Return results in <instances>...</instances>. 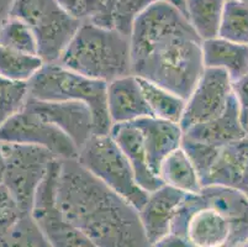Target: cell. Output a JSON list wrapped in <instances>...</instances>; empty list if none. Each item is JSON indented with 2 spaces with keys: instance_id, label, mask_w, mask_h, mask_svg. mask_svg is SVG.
Returning a JSON list of instances; mask_svg holds the SVG:
<instances>
[{
  "instance_id": "cell-1",
  "label": "cell",
  "mask_w": 248,
  "mask_h": 247,
  "mask_svg": "<svg viewBox=\"0 0 248 247\" xmlns=\"http://www.w3.org/2000/svg\"><path fill=\"white\" fill-rule=\"evenodd\" d=\"M202 44L182 9L166 0L153 3L132 24V74L186 100L205 69Z\"/></svg>"
},
{
  "instance_id": "cell-2",
  "label": "cell",
  "mask_w": 248,
  "mask_h": 247,
  "mask_svg": "<svg viewBox=\"0 0 248 247\" xmlns=\"http://www.w3.org/2000/svg\"><path fill=\"white\" fill-rule=\"evenodd\" d=\"M57 203L66 220L95 247L148 246L139 210L77 158L61 160Z\"/></svg>"
},
{
  "instance_id": "cell-3",
  "label": "cell",
  "mask_w": 248,
  "mask_h": 247,
  "mask_svg": "<svg viewBox=\"0 0 248 247\" xmlns=\"http://www.w3.org/2000/svg\"><path fill=\"white\" fill-rule=\"evenodd\" d=\"M194 247L246 246L248 242V197L225 185H204L186 194L173 219L170 232Z\"/></svg>"
},
{
  "instance_id": "cell-4",
  "label": "cell",
  "mask_w": 248,
  "mask_h": 247,
  "mask_svg": "<svg viewBox=\"0 0 248 247\" xmlns=\"http://www.w3.org/2000/svg\"><path fill=\"white\" fill-rule=\"evenodd\" d=\"M57 62L77 73L109 83L132 74L130 36L114 27L82 21Z\"/></svg>"
},
{
  "instance_id": "cell-5",
  "label": "cell",
  "mask_w": 248,
  "mask_h": 247,
  "mask_svg": "<svg viewBox=\"0 0 248 247\" xmlns=\"http://www.w3.org/2000/svg\"><path fill=\"white\" fill-rule=\"evenodd\" d=\"M29 97L40 100H73L87 104L93 113L95 135L112 126L107 105V82L89 78L58 62L44 63L28 82Z\"/></svg>"
},
{
  "instance_id": "cell-6",
  "label": "cell",
  "mask_w": 248,
  "mask_h": 247,
  "mask_svg": "<svg viewBox=\"0 0 248 247\" xmlns=\"http://www.w3.org/2000/svg\"><path fill=\"white\" fill-rule=\"evenodd\" d=\"M9 15L30 27L37 42V54L45 63L60 60L82 24L56 0H13Z\"/></svg>"
},
{
  "instance_id": "cell-7",
  "label": "cell",
  "mask_w": 248,
  "mask_h": 247,
  "mask_svg": "<svg viewBox=\"0 0 248 247\" xmlns=\"http://www.w3.org/2000/svg\"><path fill=\"white\" fill-rule=\"evenodd\" d=\"M77 160L137 210L143 207L148 193L139 185L131 165L110 133L92 136Z\"/></svg>"
},
{
  "instance_id": "cell-8",
  "label": "cell",
  "mask_w": 248,
  "mask_h": 247,
  "mask_svg": "<svg viewBox=\"0 0 248 247\" xmlns=\"http://www.w3.org/2000/svg\"><path fill=\"white\" fill-rule=\"evenodd\" d=\"M1 151L5 163L1 184L19 209L30 213L38 185L58 157L47 148L28 144L1 142Z\"/></svg>"
},
{
  "instance_id": "cell-9",
  "label": "cell",
  "mask_w": 248,
  "mask_h": 247,
  "mask_svg": "<svg viewBox=\"0 0 248 247\" xmlns=\"http://www.w3.org/2000/svg\"><path fill=\"white\" fill-rule=\"evenodd\" d=\"M61 160L53 161L33 198L31 216L37 224L49 246L88 247L90 242L63 216L57 203V180Z\"/></svg>"
},
{
  "instance_id": "cell-10",
  "label": "cell",
  "mask_w": 248,
  "mask_h": 247,
  "mask_svg": "<svg viewBox=\"0 0 248 247\" xmlns=\"http://www.w3.org/2000/svg\"><path fill=\"white\" fill-rule=\"evenodd\" d=\"M0 142L28 144L51 151L60 160L78 157L79 149L62 130L25 105L0 126Z\"/></svg>"
},
{
  "instance_id": "cell-11",
  "label": "cell",
  "mask_w": 248,
  "mask_h": 247,
  "mask_svg": "<svg viewBox=\"0 0 248 247\" xmlns=\"http://www.w3.org/2000/svg\"><path fill=\"white\" fill-rule=\"evenodd\" d=\"M232 97L231 79L220 68H205L186 99L179 126L183 132L218 116Z\"/></svg>"
},
{
  "instance_id": "cell-12",
  "label": "cell",
  "mask_w": 248,
  "mask_h": 247,
  "mask_svg": "<svg viewBox=\"0 0 248 247\" xmlns=\"http://www.w3.org/2000/svg\"><path fill=\"white\" fill-rule=\"evenodd\" d=\"M26 105L68 136L78 149L95 135L93 113L87 104L73 100H40L29 97Z\"/></svg>"
},
{
  "instance_id": "cell-13",
  "label": "cell",
  "mask_w": 248,
  "mask_h": 247,
  "mask_svg": "<svg viewBox=\"0 0 248 247\" xmlns=\"http://www.w3.org/2000/svg\"><path fill=\"white\" fill-rule=\"evenodd\" d=\"M186 196V193L168 184L148 193L147 200L139 210L148 246H157L170 232L173 219Z\"/></svg>"
},
{
  "instance_id": "cell-14",
  "label": "cell",
  "mask_w": 248,
  "mask_h": 247,
  "mask_svg": "<svg viewBox=\"0 0 248 247\" xmlns=\"http://www.w3.org/2000/svg\"><path fill=\"white\" fill-rule=\"evenodd\" d=\"M107 105L112 125L132 122L143 116H153L139 78L134 74L108 83Z\"/></svg>"
},
{
  "instance_id": "cell-15",
  "label": "cell",
  "mask_w": 248,
  "mask_h": 247,
  "mask_svg": "<svg viewBox=\"0 0 248 247\" xmlns=\"http://www.w3.org/2000/svg\"><path fill=\"white\" fill-rule=\"evenodd\" d=\"M132 124L141 132L151 168L158 174L164 158L182 145L183 130L177 122L155 116L140 117Z\"/></svg>"
},
{
  "instance_id": "cell-16",
  "label": "cell",
  "mask_w": 248,
  "mask_h": 247,
  "mask_svg": "<svg viewBox=\"0 0 248 247\" xmlns=\"http://www.w3.org/2000/svg\"><path fill=\"white\" fill-rule=\"evenodd\" d=\"M109 133L121 151L125 153L132 167L135 178L142 189L150 193L164 184L161 177L155 174L151 168L141 132L132 122L114 124Z\"/></svg>"
},
{
  "instance_id": "cell-17",
  "label": "cell",
  "mask_w": 248,
  "mask_h": 247,
  "mask_svg": "<svg viewBox=\"0 0 248 247\" xmlns=\"http://www.w3.org/2000/svg\"><path fill=\"white\" fill-rule=\"evenodd\" d=\"M209 184L241 190L248 187V135L221 146L217 158L204 182V185Z\"/></svg>"
},
{
  "instance_id": "cell-18",
  "label": "cell",
  "mask_w": 248,
  "mask_h": 247,
  "mask_svg": "<svg viewBox=\"0 0 248 247\" xmlns=\"http://www.w3.org/2000/svg\"><path fill=\"white\" fill-rule=\"evenodd\" d=\"M183 135L195 141L225 146L230 142L237 141L247 136L248 131L243 128L241 122L237 101L232 94L226 109L218 116L193 126L189 130L184 131Z\"/></svg>"
},
{
  "instance_id": "cell-19",
  "label": "cell",
  "mask_w": 248,
  "mask_h": 247,
  "mask_svg": "<svg viewBox=\"0 0 248 247\" xmlns=\"http://www.w3.org/2000/svg\"><path fill=\"white\" fill-rule=\"evenodd\" d=\"M202 62L205 68H220L236 81L248 73V45H241L221 37L202 41Z\"/></svg>"
},
{
  "instance_id": "cell-20",
  "label": "cell",
  "mask_w": 248,
  "mask_h": 247,
  "mask_svg": "<svg viewBox=\"0 0 248 247\" xmlns=\"http://www.w3.org/2000/svg\"><path fill=\"white\" fill-rule=\"evenodd\" d=\"M158 174L164 184L186 194H197L202 188L198 171L182 146L164 158Z\"/></svg>"
},
{
  "instance_id": "cell-21",
  "label": "cell",
  "mask_w": 248,
  "mask_h": 247,
  "mask_svg": "<svg viewBox=\"0 0 248 247\" xmlns=\"http://www.w3.org/2000/svg\"><path fill=\"white\" fill-rule=\"evenodd\" d=\"M225 0H186V15L202 41L217 37Z\"/></svg>"
},
{
  "instance_id": "cell-22",
  "label": "cell",
  "mask_w": 248,
  "mask_h": 247,
  "mask_svg": "<svg viewBox=\"0 0 248 247\" xmlns=\"http://www.w3.org/2000/svg\"><path fill=\"white\" fill-rule=\"evenodd\" d=\"M153 116L179 124L186 100L175 93L137 77Z\"/></svg>"
},
{
  "instance_id": "cell-23",
  "label": "cell",
  "mask_w": 248,
  "mask_h": 247,
  "mask_svg": "<svg viewBox=\"0 0 248 247\" xmlns=\"http://www.w3.org/2000/svg\"><path fill=\"white\" fill-rule=\"evenodd\" d=\"M162 0H108L107 10L111 27L124 35L130 36L135 19L142 11L152 5L153 3ZM174 4L186 13V0H166Z\"/></svg>"
},
{
  "instance_id": "cell-24",
  "label": "cell",
  "mask_w": 248,
  "mask_h": 247,
  "mask_svg": "<svg viewBox=\"0 0 248 247\" xmlns=\"http://www.w3.org/2000/svg\"><path fill=\"white\" fill-rule=\"evenodd\" d=\"M44 63L38 54L0 46V76L4 78L16 82H29Z\"/></svg>"
},
{
  "instance_id": "cell-25",
  "label": "cell",
  "mask_w": 248,
  "mask_h": 247,
  "mask_svg": "<svg viewBox=\"0 0 248 247\" xmlns=\"http://www.w3.org/2000/svg\"><path fill=\"white\" fill-rule=\"evenodd\" d=\"M218 37L248 45V5L238 0H225Z\"/></svg>"
},
{
  "instance_id": "cell-26",
  "label": "cell",
  "mask_w": 248,
  "mask_h": 247,
  "mask_svg": "<svg viewBox=\"0 0 248 247\" xmlns=\"http://www.w3.org/2000/svg\"><path fill=\"white\" fill-rule=\"evenodd\" d=\"M0 46L37 54V42L30 27L22 20L10 15L0 25Z\"/></svg>"
},
{
  "instance_id": "cell-27",
  "label": "cell",
  "mask_w": 248,
  "mask_h": 247,
  "mask_svg": "<svg viewBox=\"0 0 248 247\" xmlns=\"http://www.w3.org/2000/svg\"><path fill=\"white\" fill-rule=\"evenodd\" d=\"M3 246L48 247L49 244L31 216V213H22L6 235Z\"/></svg>"
},
{
  "instance_id": "cell-28",
  "label": "cell",
  "mask_w": 248,
  "mask_h": 247,
  "mask_svg": "<svg viewBox=\"0 0 248 247\" xmlns=\"http://www.w3.org/2000/svg\"><path fill=\"white\" fill-rule=\"evenodd\" d=\"M28 98V82L10 81L0 76V126L19 112Z\"/></svg>"
},
{
  "instance_id": "cell-29",
  "label": "cell",
  "mask_w": 248,
  "mask_h": 247,
  "mask_svg": "<svg viewBox=\"0 0 248 247\" xmlns=\"http://www.w3.org/2000/svg\"><path fill=\"white\" fill-rule=\"evenodd\" d=\"M67 13L80 21H90L104 27L110 26L107 11L108 0H56Z\"/></svg>"
},
{
  "instance_id": "cell-30",
  "label": "cell",
  "mask_w": 248,
  "mask_h": 247,
  "mask_svg": "<svg viewBox=\"0 0 248 247\" xmlns=\"http://www.w3.org/2000/svg\"><path fill=\"white\" fill-rule=\"evenodd\" d=\"M180 146L186 151V155L189 156L190 161L193 162L194 167H195L200 177L202 184L204 185L207 174H209L211 167H213L216 158H217L221 146L195 141V140L188 139L184 135H183L182 145Z\"/></svg>"
},
{
  "instance_id": "cell-31",
  "label": "cell",
  "mask_w": 248,
  "mask_h": 247,
  "mask_svg": "<svg viewBox=\"0 0 248 247\" xmlns=\"http://www.w3.org/2000/svg\"><path fill=\"white\" fill-rule=\"evenodd\" d=\"M232 94L237 101L240 119L243 128L248 131V73L231 82Z\"/></svg>"
},
{
  "instance_id": "cell-32",
  "label": "cell",
  "mask_w": 248,
  "mask_h": 247,
  "mask_svg": "<svg viewBox=\"0 0 248 247\" xmlns=\"http://www.w3.org/2000/svg\"><path fill=\"white\" fill-rule=\"evenodd\" d=\"M14 200L11 199L10 194L6 190V188L3 184H0V214L6 210L8 208H10L11 205H14Z\"/></svg>"
},
{
  "instance_id": "cell-33",
  "label": "cell",
  "mask_w": 248,
  "mask_h": 247,
  "mask_svg": "<svg viewBox=\"0 0 248 247\" xmlns=\"http://www.w3.org/2000/svg\"><path fill=\"white\" fill-rule=\"evenodd\" d=\"M13 0H0V25L8 17Z\"/></svg>"
},
{
  "instance_id": "cell-34",
  "label": "cell",
  "mask_w": 248,
  "mask_h": 247,
  "mask_svg": "<svg viewBox=\"0 0 248 247\" xmlns=\"http://www.w3.org/2000/svg\"><path fill=\"white\" fill-rule=\"evenodd\" d=\"M4 168H5V163H4V156L3 151H1V142H0V184L3 183Z\"/></svg>"
},
{
  "instance_id": "cell-35",
  "label": "cell",
  "mask_w": 248,
  "mask_h": 247,
  "mask_svg": "<svg viewBox=\"0 0 248 247\" xmlns=\"http://www.w3.org/2000/svg\"><path fill=\"white\" fill-rule=\"evenodd\" d=\"M238 1H241V3H245L248 5V0H238Z\"/></svg>"
},
{
  "instance_id": "cell-36",
  "label": "cell",
  "mask_w": 248,
  "mask_h": 247,
  "mask_svg": "<svg viewBox=\"0 0 248 247\" xmlns=\"http://www.w3.org/2000/svg\"><path fill=\"white\" fill-rule=\"evenodd\" d=\"M243 192H245V193H246V194H247V197H248V187H247V188H246V189H245V190H243Z\"/></svg>"
}]
</instances>
